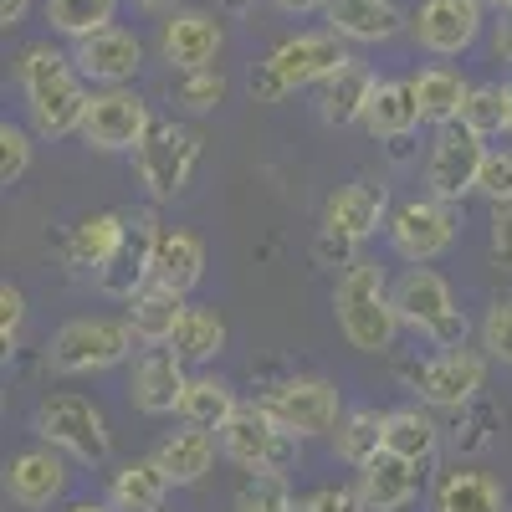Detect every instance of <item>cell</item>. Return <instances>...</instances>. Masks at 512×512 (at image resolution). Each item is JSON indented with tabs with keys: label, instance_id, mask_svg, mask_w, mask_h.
Returning a JSON list of instances; mask_svg holds the SVG:
<instances>
[{
	"label": "cell",
	"instance_id": "cell-15",
	"mask_svg": "<svg viewBox=\"0 0 512 512\" xmlns=\"http://www.w3.org/2000/svg\"><path fill=\"white\" fill-rule=\"evenodd\" d=\"M344 62H349V52H344V36L338 31H297V36L282 41V47L267 52V67L282 77L287 93L292 88H318V82L328 72H338Z\"/></svg>",
	"mask_w": 512,
	"mask_h": 512
},
{
	"label": "cell",
	"instance_id": "cell-51",
	"mask_svg": "<svg viewBox=\"0 0 512 512\" xmlns=\"http://www.w3.org/2000/svg\"><path fill=\"white\" fill-rule=\"evenodd\" d=\"M175 6H180V0H139V11H149V16H169Z\"/></svg>",
	"mask_w": 512,
	"mask_h": 512
},
{
	"label": "cell",
	"instance_id": "cell-54",
	"mask_svg": "<svg viewBox=\"0 0 512 512\" xmlns=\"http://www.w3.org/2000/svg\"><path fill=\"white\" fill-rule=\"evenodd\" d=\"M507 134H512V113H507Z\"/></svg>",
	"mask_w": 512,
	"mask_h": 512
},
{
	"label": "cell",
	"instance_id": "cell-20",
	"mask_svg": "<svg viewBox=\"0 0 512 512\" xmlns=\"http://www.w3.org/2000/svg\"><path fill=\"white\" fill-rule=\"evenodd\" d=\"M379 226H390V195H384V185H369V180L338 185L323 205V231H333V236L369 241Z\"/></svg>",
	"mask_w": 512,
	"mask_h": 512
},
{
	"label": "cell",
	"instance_id": "cell-14",
	"mask_svg": "<svg viewBox=\"0 0 512 512\" xmlns=\"http://www.w3.org/2000/svg\"><path fill=\"white\" fill-rule=\"evenodd\" d=\"M410 36L415 47L436 57H461L482 36V6L477 0H420L410 11Z\"/></svg>",
	"mask_w": 512,
	"mask_h": 512
},
{
	"label": "cell",
	"instance_id": "cell-27",
	"mask_svg": "<svg viewBox=\"0 0 512 512\" xmlns=\"http://www.w3.org/2000/svg\"><path fill=\"white\" fill-rule=\"evenodd\" d=\"M169 487H175V482L159 472V461H154V456H144V461H123L118 472H113V482H108V502H113L118 512H164Z\"/></svg>",
	"mask_w": 512,
	"mask_h": 512
},
{
	"label": "cell",
	"instance_id": "cell-31",
	"mask_svg": "<svg viewBox=\"0 0 512 512\" xmlns=\"http://www.w3.org/2000/svg\"><path fill=\"white\" fill-rule=\"evenodd\" d=\"M205 277V241L195 231H164L154 246V282L190 292Z\"/></svg>",
	"mask_w": 512,
	"mask_h": 512
},
{
	"label": "cell",
	"instance_id": "cell-9",
	"mask_svg": "<svg viewBox=\"0 0 512 512\" xmlns=\"http://www.w3.org/2000/svg\"><path fill=\"white\" fill-rule=\"evenodd\" d=\"M149 128H154V113L134 88H103L88 98L77 139L88 149H103V154H123V149H139Z\"/></svg>",
	"mask_w": 512,
	"mask_h": 512
},
{
	"label": "cell",
	"instance_id": "cell-25",
	"mask_svg": "<svg viewBox=\"0 0 512 512\" xmlns=\"http://www.w3.org/2000/svg\"><path fill=\"white\" fill-rule=\"evenodd\" d=\"M185 318V292L180 287H164V282H144L134 297H128V323H134L139 344H169Z\"/></svg>",
	"mask_w": 512,
	"mask_h": 512
},
{
	"label": "cell",
	"instance_id": "cell-3",
	"mask_svg": "<svg viewBox=\"0 0 512 512\" xmlns=\"http://www.w3.org/2000/svg\"><path fill=\"white\" fill-rule=\"evenodd\" d=\"M297 441L287 425L262 405V400H241L236 415L221 425V456L236 461L241 472H292L297 466Z\"/></svg>",
	"mask_w": 512,
	"mask_h": 512
},
{
	"label": "cell",
	"instance_id": "cell-12",
	"mask_svg": "<svg viewBox=\"0 0 512 512\" xmlns=\"http://www.w3.org/2000/svg\"><path fill=\"white\" fill-rule=\"evenodd\" d=\"M415 390L425 405L436 410H466L477 405V395L487 390V359L472 354V349H441L436 359H425L415 369Z\"/></svg>",
	"mask_w": 512,
	"mask_h": 512
},
{
	"label": "cell",
	"instance_id": "cell-24",
	"mask_svg": "<svg viewBox=\"0 0 512 512\" xmlns=\"http://www.w3.org/2000/svg\"><path fill=\"white\" fill-rule=\"evenodd\" d=\"M154 461H159V472L175 482V487H195L210 466H216V436H210L205 425L169 431V436L154 446Z\"/></svg>",
	"mask_w": 512,
	"mask_h": 512
},
{
	"label": "cell",
	"instance_id": "cell-44",
	"mask_svg": "<svg viewBox=\"0 0 512 512\" xmlns=\"http://www.w3.org/2000/svg\"><path fill=\"white\" fill-rule=\"evenodd\" d=\"M21 323H26V297H21V287L0 282V344H6V349H16Z\"/></svg>",
	"mask_w": 512,
	"mask_h": 512
},
{
	"label": "cell",
	"instance_id": "cell-29",
	"mask_svg": "<svg viewBox=\"0 0 512 512\" xmlns=\"http://www.w3.org/2000/svg\"><path fill=\"white\" fill-rule=\"evenodd\" d=\"M431 512H507L502 482L487 472H446L431 492Z\"/></svg>",
	"mask_w": 512,
	"mask_h": 512
},
{
	"label": "cell",
	"instance_id": "cell-11",
	"mask_svg": "<svg viewBox=\"0 0 512 512\" xmlns=\"http://www.w3.org/2000/svg\"><path fill=\"white\" fill-rule=\"evenodd\" d=\"M159 236H164V226H159L154 210H128V226H123L113 256L98 267V287L108 297H123V303H128V297L154 277V246H159Z\"/></svg>",
	"mask_w": 512,
	"mask_h": 512
},
{
	"label": "cell",
	"instance_id": "cell-38",
	"mask_svg": "<svg viewBox=\"0 0 512 512\" xmlns=\"http://www.w3.org/2000/svg\"><path fill=\"white\" fill-rule=\"evenodd\" d=\"M175 98L190 108V113H210L216 103H226V72L210 62V67H185L175 77Z\"/></svg>",
	"mask_w": 512,
	"mask_h": 512
},
{
	"label": "cell",
	"instance_id": "cell-35",
	"mask_svg": "<svg viewBox=\"0 0 512 512\" xmlns=\"http://www.w3.org/2000/svg\"><path fill=\"white\" fill-rule=\"evenodd\" d=\"M175 354L185 359V364H205V359H216L221 349H226V318L216 313V308H185V318H180V328H175Z\"/></svg>",
	"mask_w": 512,
	"mask_h": 512
},
{
	"label": "cell",
	"instance_id": "cell-28",
	"mask_svg": "<svg viewBox=\"0 0 512 512\" xmlns=\"http://www.w3.org/2000/svg\"><path fill=\"white\" fill-rule=\"evenodd\" d=\"M123 226H128V210H93V216H82L72 226V236H67V267L98 272L108 256H113Z\"/></svg>",
	"mask_w": 512,
	"mask_h": 512
},
{
	"label": "cell",
	"instance_id": "cell-37",
	"mask_svg": "<svg viewBox=\"0 0 512 512\" xmlns=\"http://www.w3.org/2000/svg\"><path fill=\"white\" fill-rule=\"evenodd\" d=\"M507 113H512V88H502V82H477L466 108H461V118L472 123L482 139L507 134Z\"/></svg>",
	"mask_w": 512,
	"mask_h": 512
},
{
	"label": "cell",
	"instance_id": "cell-52",
	"mask_svg": "<svg viewBox=\"0 0 512 512\" xmlns=\"http://www.w3.org/2000/svg\"><path fill=\"white\" fill-rule=\"evenodd\" d=\"M72 512H118V507H113V502H77Z\"/></svg>",
	"mask_w": 512,
	"mask_h": 512
},
{
	"label": "cell",
	"instance_id": "cell-1",
	"mask_svg": "<svg viewBox=\"0 0 512 512\" xmlns=\"http://www.w3.org/2000/svg\"><path fill=\"white\" fill-rule=\"evenodd\" d=\"M16 77H21V93H26V108H31L36 134H47V139L77 134L93 93H88V77H82V67H77L67 52H57L52 41H36V47L21 52Z\"/></svg>",
	"mask_w": 512,
	"mask_h": 512
},
{
	"label": "cell",
	"instance_id": "cell-47",
	"mask_svg": "<svg viewBox=\"0 0 512 512\" xmlns=\"http://www.w3.org/2000/svg\"><path fill=\"white\" fill-rule=\"evenodd\" d=\"M251 98H256V103H282V98H287L282 77H277L267 62H256V72H251Z\"/></svg>",
	"mask_w": 512,
	"mask_h": 512
},
{
	"label": "cell",
	"instance_id": "cell-50",
	"mask_svg": "<svg viewBox=\"0 0 512 512\" xmlns=\"http://www.w3.org/2000/svg\"><path fill=\"white\" fill-rule=\"evenodd\" d=\"M277 11H287V16H308V11H328V0H277Z\"/></svg>",
	"mask_w": 512,
	"mask_h": 512
},
{
	"label": "cell",
	"instance_id": "cell-49",
	"mask_svg": "<svg viewBox=\"0 0 512 512\" xmlns=\"http://www.w3.org/2000/svg\"><path fill=\"white\" fill-rule=\"evenodd\" d=\"M26 11H31V0H0V26L16 31V26L26 21Z\"/></svg>",
	"mask_w": 512,
	"mask_h": 512
},
{
	"label": "cell",
	"instance_id": "cell-13",
	"mask_svg": "<svg viewBox=\"0 0 512 512\" xmlns=\"http://www.w3.org/2000/svg\"><path fill=\"white\" fill-rule=\"evenodd\" d=\"M390 246L405 256V262H436V256L456 241V210L436 195L425 200H405L390 210Z\"/></svg>",
	"mask_w": 512,
	"mask_h": 512
},
{
	"label": "cell",
	"instance_id": "cell-53",
	"mask_svg": "<svg viewBox=\"0 0 512 512\" xmlns=\"http://www.w3.org/2000/svg\"><path fill=\"white\" fill-rule=\"evenodd\" d=\"M477 6H482V11H487V6H507V0H477Z\"/></svg>",
	"mask_w": 512,
	"mask_h": 512
},
{
	"label": "cell",
	"instance_id": "cell-22",
	"mask_svg": "<svg viewBox=\"0 0 512 512\" xmlns=\"http://www.w3.org/2000/svg\"><path fill=\"white\" fill-rule=\"evenodd\" d=\"M328 31H338L344 41H390L400 31H410V16L395 6V0H328Z\"/></svg>",
	"mask_w": 512,
	"mask_h": 512
},
{
	"label": "cell",
	"instance_id": "cell-5",
	"mask_svg": "<svg viewBox=\"0 0 512 512\" xmlns=\"http://www.w3.org/2000/svg\"><path fill=\"white\" fill-rule=\"evenodd\" d=\"M134 323L128 318H72L52 333L47 369L52 374H98L134 354Z\"/></svg>",
	"mask_w": 512,
	"mask_h": 512
},
{
	"label": "cell",
	"instance_id": "cell-33",
	"mask_svg": "<svg viewBox=\"0 0 512 512\" xmlns=\"http://www.w3.org/2000/svg\"><path fill=\"white\" fill-rule=\"evenodd\" d=\"M415 93H420V113H425V123H451V118H461V108H466V98H472V82H466L461 72H451V67H425L420 77H415Z\"/></svg>",
	"mask_w": 512,
	"mask_h": 512
},
{
	"label": "cell",
	"instance_id": "cell-32",
	"mask_svg": "<svg viewBox=\"0 0 512 512\" xmlns=\"http://www.w3.org/2000/svg\"><path fill=\"white\" fill-rule=\"evenodd\" d=\"M236 390L226 379H216V374H190V384H185V400H180V415H185V425H205V431H221V425L236 415Z\"/></svg>",
	"mask_w": 512,
	"mask_h": 512
},
{
	"label": "cell",
	"instance_id": "cell-43",
	"mask_svg": "<svg viewBox=\"0 0 512 512\" xmlns=\"http://www.w3.org/2000/svg\"><path fill=\"white\" fill-rule=\"evenodd\" d=\"M292 512H369V507H364L359 487H318L308 497H297Z\"/></svg>",
	"mask_w": 512,
	"mask_h": 512
},
{
	"label": "cell",
	"instance_id": "cell-8",
	"mask_svg": "<svg viewBox=\"0 0 512 512\" xmlns=\"http://www.w3.org/2000/svg\"><path fill=\"white\" fill-rule=\"evenodd\" d=\"M482 159H487V139L466 118H451L436 128L431 159H425V185H431L436 200L461 205L482 180Z\"/></svg>",
	"mask_w": 512,
	"mask_h": 512
},
{
	"label": "cell",
	"instance_id": "cell-36",
	"mask_svg": "<svg viewBox=\"0 0 512 512\" xmlns=\"http://www.w3.org/2000/svg\"><path fill=\"white\" fill-rule=\"evenodd\" d=\"M113 16H118V0H47V21L67 41H82V36L113 26Z\"/></svg>",
	"mask_w": 512,
	"mask_h": 512
},
{
	"label": "cell",
	"instance_id": "cell-19",
	"mask_svg": "<svg viewBox=\"0 0 512 512\" xmlns=\"http://www.w3.org/2000/svg\"><path fill=\"white\" fill-rule=\"evenodd\" d=\"M221 16H210V11H169V21L159 26V57L185 72V67H210L221 57Z\"/></svg>",
	"mask_w": 512,
	"mask_h": 512
},
{
	"label": "cell",
	"instance_id": "cell-26",
	"mask_svg": "<svg viewBox=\"0 0 512 512\" xmlns=\"http://www.w3.org/2000/svg\"><path fill=\"white\" fill-rule=\"evenodd\" d=\"M415 123H425L420 113V93H415V77H395V82H379L374 103L364 113V128L374 139H405L415 134Z\"/></svg>",
	"mask_w": 512,
	"mask_h": 512
},
{
	"label": "cell",
	"instance_id": "cell-55",
	"mask_svg": "<svg viewBox=\"0 0 512 512\" xmlns=\"http://www.w3.org/2000/svg\"><path fill=\"white\" fill-rule=\"evenodd\" d=\"M507 6H512V0H507Z\"/></svg>",
	"mask_w": 512,
	"mask_h": 512
},
{
	"label": "cell",
	"instance_id": "cell-2",
	"mask_svg": "<svg viewBox=\"0 0 512 512\" xmlns=\"http://www.w3.org/2000/svg\"><path fill=\"white\" fill-rule=\"evenodd\" d=\"M333 318H338V333L349 338V349H359V354L395 349V333H400L395 287L384 282V272L374 262H354V267L338 272Z\"/></svg>",
	"mask_w": 512,
	"mask_h": 512
},
{
	"label": "cell",
	"instance_id": "cell-10",
	"mask_svg": "<svg viewBox=\"0 0 512 512\" xmlns=\"http://www.w3.org/2000/svg\"><path fill=\"white\" fill-rule=\"evenodd\" d=\"M262 405L287 425L292 436H328L344 410H338V384L318 379V374H297V379H282L262 395Z\"/></svg>",
	"mask_w": 512,
	"mask_h": 512
},
{
	"label": "cell",
	"instance_id": "cell-34",
	"mask_svg": "<svg viewBox=\"0 0 512 512\" xmlns=\"http://www.w3.org/2000/svg\"><path fill=\"white\" fill-rule=\"evenodd\" d=\"M384 415L390 410L359 405V410H349L344 420L333 425V446H338V456H344L349 466H364V461H374L384 451Z\"/></svg>",
	"mask_w": 512,
	"mask_h": 512
},
{
	"label": "cell",
	"instance_id": "cell-23",
	"mask_svg": "<svg viewBox=\"0 0 512 512\" xmlns=\"http://www.w3.org/2000/svg\"><path fill=\"white\" fill-rule=\"evenodd\" d=\"M374 88H379V77L364 67V62H344L338 72H328L318 82V113L323 123H338V128H349V123H364L369 103H374Z\"/></svg>",
	"mask_w": 512,
	"mask_h": 512
},
{
	"label": "cell",
	"instance_id": "cell-17",
	"mask_svg": "<svg viewBox=\"0 0 512 512\" xmlns=\"http://www.w3.org/2000/svg\"><path fill=\"white\" fill-rule=\"evenodd\" d=\"M72 62L82 67L88 82H103V88H128L134 72L144 67V41L123 26H103L93 36L72 41Z\"/></svg>",
	"mask_w": 512,
	"mask_h": 512
},
{
	"label": "cell",
	"instance_id": "cell-40",
	"mask_svg": "<svg viewBox=\"0 0 512 512\" xmlns=\"http://www.w3.org/2000/svg\"><path fill=\"white\" fill-rule=\"evenodd\" d=\"M482 349H487V359L512 364V292L492 297V308L482 318Z\"/></svg>",
	"mask_w": 512,
	"mask_h": 512
},
{
	"label": "cell",
	"instance_id": "cell-48",
	"mask_svg": "<svg viewBox=\"0 0 512 512\" xmlns=\"http://www.w3.org/2000/svg\"><path fill=\"white\" fill-rule=\"evenodd\" d=\"M492 52H497L502 67H512V6H507V16H502L497 31H492Z\"/></svg>",
	"mask_w": 512,
	"mask_h": 512
},
{
	"label": "cell",
	"instance_id": "cell-21",
	"mask_svg": "<svg viewBox=\"0 0 512 512\" xmlns=\"http://www.w3.org/2000/svg\"><path fill=\"white\" fill-rule=\"evenodd\" d=\"M354 487H359V497H364L369 512H400V507H410L415 492H420V466H415L410 456L379 451L374 461L359 466V482H354Z\"/></svg>",
	"mask_w": 512,
	"mask_h": 512
},
{
	"label": "cell",
	"instance_id": "cell-7",
	"mask_svg": "<svg viewBox=\"0 0 512 512\" xmlns=\"http://www.w3.org/2000/svg\"><path fill=\"white\" fill-rule=\"evenodd\" d=\"M200 149H205L200 128H190V123H154L144 134V144L134 149L139 180L149 185V195L154 200H175L190 185V175H195Z\"/></svg>",
	"mask_w": 512,
	"mask_h": 512
},
{
	"label": "cell",
	"instance_id": "cell-18",
	"mask_svg": "<svg viewBox=\"0 0 512 512\" xmlns=\"http://www.w3.org/2000/svg\"><path fill=\"white\" fill-rule=\"evenodd\" d=\"M6 492H11V502L26 507V512L52 507V502L67 492V451H57V446H31V451L11 456V466H6Z\"/></svg>",
	"mask_w": 512,
	"mask_h": 512
},
{
	"label": "cell",
	"instance_id": "cell-39",
	"mask_svg": "<svg viewBox=\"0 0 512 512\" xmlns=\"http://www.w3.org/2000/svg\"><path fill=\"white\" fill-rule=\"evenodd\" d=\"M292 487L282 472H251L236 492V512H292Z\"/></svg>",
	"mask_w": 512,
	"mask_h": 512
},
{
	"label": "cell",
	"instance_id": "cell-41",
	"mask_svg": "<svg viewBox=\"0 0 512 512\" xmlns=\"http://www.w3.org/2000/svg\"><path fill=\"white\" fill-rule=\"evenodd\" d=\"M26 169H31V134L16 123H0V180L16 185Z\"/></svg>",
	"mask_w": 512,
	"mask_h": 512
},
{
	"label": "cell",
	"instance_id": "cell-16",
	"mask_svg": "<svg viewBox=\"0 0 512 512\" xmlns=\"http://www.w3.org/2000/svg\"><path fill=\"white\" fill-rule=\"evenodd\" d=\"M185 359L175 354V344H149L139 359H134V374H128V400L144 415H180V400H185Z\"/></svg>",
	"mask_w": 512,
	"mask_h": 512
},
{
	"label": "cell",
	"instance_id": "cell-45",
	"mask_svg": "<svg viewBox=\"0 0 512 512\" xmlns=\"http://www.w3.org/2000/svg\"><path fill=\"white\" fill-rule=\"evenodd\" d=\"M487 246H492L497 267H512V200L492 205V236H487Z\"/></svg>",
	"mask_w": 512,
	"mask_h": 512
},
{
	"label": "cell",
	"instance_id": "cell-6",
	"mask_svg": "<svg viewBox=\"0 0 512 512\" xmlns=\"http://www.w3.org/2000/svg\"><path fill=\"white\" fill-rule=\"evenodd\" d=\"M31 431L47 446L67 451L72 461H82V466H103L113 456L108 420H103V410L88 395H52V400H41L36 415H31Z\"/></svg>",
	"mask_w": 512,
	"mask_h": 512
},
{
	"label": "cell",
	"instance_id": "cell-46",
	"mask_svg": "<svg viewBox=\"0 0 512 512\" xmlns=\"http://www.w3.org/2000/svg\"><path fill=\"white\" fill-rule=\"evenodd\" d=\"M354 246H359V241L323 231V236L313 241V256H318V262H328V267H354V262H359V256H354Z\"/></svg>",
	"mask_w": 512,
	"mask_h": 512
},
{
	"label": "cell",
	"instance_id": "cell-42",
	"mask_svg": "<svg viewBox=\"0 0 512 512\" xmlns=\"http://www.w3.org/2000/svg\"><path fill=\"white\" fill-rule=\"evenodd\" d=\"M477 195H487L492 205L512 200V149H487V159H482V180H477Z\"/></svg>",
	"mask_w": 512,
	"mask_h": 512
},
{
	"label": "cell",
	"instance_id": "cell-30",
	"mask_svg": "<svg viewBox=\"0 0 512 512\" xmlns=\"http://www.w3.org/2000/svg\"><path fill=\"white\" fill-rule=\"evenodd\" d=\"M384 451L410 456L415 466H431L436 451H441V425L425 410H415V405L390 410V415H384Z\"/></svg>",
	"mask_w": 512,
	"mask_h": 512
},
{
	"label": "cell",
	"instance_id": "cell-4",
	"mask_svg": "<svg viewBox=\"0 0 512 512\" xmlns=\"http://www.w3.org/2000/svg\"><path fill=\"white\" fill-rule=\"evenodd\" d=\"M395 308H400V323L415 328L420 338H431L436 349H461L466 344V313L456 308V292L441 272L415 262L395 282Z\"/></svg>",
	"mask_w": 512,
	"mask_h": 512
}]
</instances>
